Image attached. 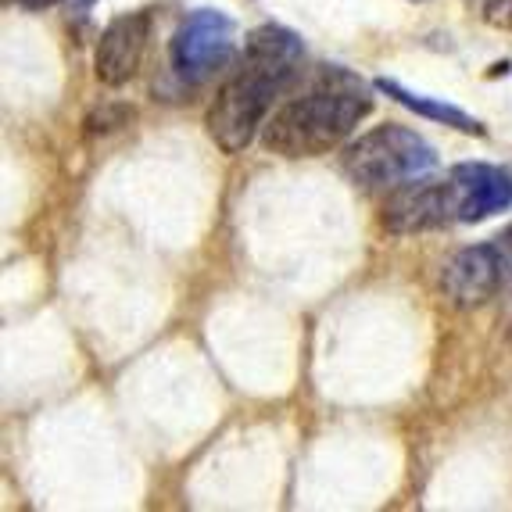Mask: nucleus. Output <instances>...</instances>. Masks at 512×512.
<instances>
[{
  "label": "nucleus",
  "mask_w": 512,
  "mask_h": 512,
  "mask_svg": "<svg viewBox=\"0 0 512 512\" xmlns=\"http://www.w3.org/2000/svg\"><path fill=\"white\" fill-rule=\"evenodd\" d=\"M301 58H305V47L294 29L276 26V22L251 29L237 69L219 86L205 115L208 137L219 144V151L240 154L262 133L273 101L298 76Z\"/></svg>",
  "instance_id": "1"
},
{
  "label": "nucleus",
  "mask_w": 512,
  "mask_h": 512,
  "mask_svg": "<svg viewBox=\"0 0 512 512\" xmlns=\"http://www.w3.org/2000/svg\"><path fill=\"white\" fill-rule=\"evenodd\" d=\"M369 111L373 97L355 72L323 69L305 94L291 97L269 115L262 144L280 158H319L341 147Z\"/></svg>",
  "instance_id": "2"
},
{
  "label": "nucleus",
  "mask_w": 512,
  "mask_h": 512,
  "mask_svg": "<svg viewBox=\"0 0 512 512\" xmlns=\"http://www.w3.org/2000/svg\"><path fill=\"white\" fill-rule=\"evenodd\" d=\"M341 169L362 190H398L405 183L427 180L437 169V151L416 129L387 122L344 147Z\"/></svg>",
  "instance_id": "3"
},
{
  "label": "nucleus",
  "mask_w": 512,
  "mask_h": 512,
  "mask_svg": "<svg viewBox=\"0 0 512 512\" xmlns=\"http://www.w3.org/2000/svg\"><path fill=\"white\" fill-rule=\"evenodd\" d=\"M233 51H237V26H233V18H226L222 11L212 8H197L172 33L169 61L172 72L183 83L197 86L212 79L219 69H226Z\"/></svg>",
  "instance_id": "4"
},
{
  "label": "nucleus",
  "mask_w": 512,
  "mask_h": 512,
  "mask_svg": "<svg viewBox=\"0 0 512 512\" xmlns=\"http://www.w3.org/2000/svg\"><path fill=\"white\" fill-rule=\"evenodd\" d=\"M512 276V230L502 237L487 240V244H473L452 255V262L444 265L441 287L444 298L455 308H477L487 298H495L498 287Z\"/></svg>",
  "instance_id": "5"
},
{
  "label": "nucleus",
  "mask_w": 512,
  "mask_h": 512,
  "mask_svg": "<svg viewBox=\"0 0 512 512\" xmlns=\"http://www.w3.org/2000/svg\"><path fill=\"white\" fill-rule=\"evenodd\" d=\"M455 201L452 187H448V176L437 183L416 180L405 183L398 190H387L384 201V226L387 233H427V230H444V226H455Z\"/></svg>",
  "instance_id": "6"
},
{
  "label": "nucleus",
  "mask_w": 512,
  "mask_h": 512,
  "mask_svg": "<svg viewBox=\"0 0 512 512\" xmlns=\"http://www.w3.org/2000/svg\"><path fill=\"white\" fill-rule=\"evenodd\" d=\"M147 40H151V11H126L104 26L94 51V76L104 86H122L144 65Z\"/></svg>",
  "instance_id": "7"
},
{
  "label": "nucleus",
  "mask_w": 512,
  "mask_h": 512,
  "mask_svg": "<svg viewBox=\"0 0 512 512\" xmlns=\"http://www.w3.org/2000/svg\"><path fill=\"white\" fill-rule=\"evenodd\" d=\"M448 187L459 222H484L512 208V172L502 165L462 162L448 172Z\"/></svg>",
  "instance_id": "8"
},
{
  "label": "nucleus",
  "mask_w": 512,
  "mask_h": 512,
  "mask_svg": "<svg viewBox=\"0 0 512 512\" xmlns=\"http://www.w3.org/2000/svg\"><path fill=\"white\" fill-rule=\"evenodd\" d=\"M373 86L380 90V94L391 97V101L402 104V108H409V111H416V115H423V119L441 122V126H452V129H459V133H473V137H484V126H480V122L473 119L470 111L455 108V104L437 101V97H427V94H416V90L402 86L398 79H376Z\"/></svg>",
  "instance_id": "9"
},
{
  "label": "nucleus",
  "mask_w": 512,
  "mask_h": 512,
  "mask_svg": "<svg viewBox=\"0 0 512 512\" xmlns=\"http://www.w3.org/2000/svg\"><path fill=\"white\" fill-rule=\"evenodd\" d=\"M462 4H466L484 26L512 33V0H462Z\"/></svg>",
  "instance_id": "10"
},
{
  "label": "nucleus",
  "mask_w": 512,
  "mask_h": 512,
  "mask_svg": "<svg viewBox=\"0 0 512 512\" xmlns=\"http://www.w3.org/2000/svg\"><path fill=\"white\" fill-rule=\"evenodd\" d=\"M8 4H18V8H29V11H43V8H51V4H58V0H8Z\"/></svg>",
  "instance_id": "11"
},
{
  "label": "nucleus",
  "mask_w": 512,
  "mask_h": 512,
  "mask_svg": "<svg viewBox=\"0 0 512 512\" xmlns=\"http://www.w3.org/2000/svg\"><path fill=\"white\" fill-rule=\"evenodd\" d=\"M65 4H69L72 11H90L97 4V0H65Z\"/></svg>",
  "instance_id": "12"
},
{
  "label": "nucleus",
  "mask_w": 512,
  "mask_h": 512,
  "mask_svg": "<svg viewBox=\"0 0 512 512\" xmlns=\"http://www.w3.org/2000/svg\"><path fill=\"white\" fill-rule=\"evenodd\" d=\"M412 4H423V0H412Z\"/></svg>",
  "instance_id": "13"
}]
</instances>
